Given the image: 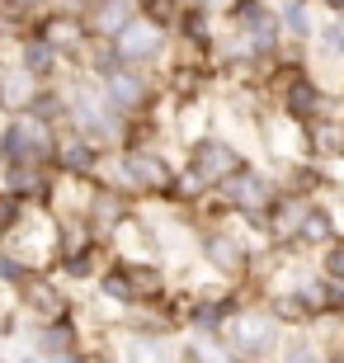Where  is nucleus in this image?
<instances>
[{
	"label": "nucleus",
	"mask_w": 344,
	"mask_h": 363,
	"mask_svg": "<svg viewBox=\"0 0 344 363\" xmlns=\"http://www.w3.org/2000/svg\"><path fill=\"white\" fill-rule=\"evenodd\" d=\"M52 151H57L52 123H38L33 113L5 123V133H0V161L5 165H43L52 161Z\"/></svg>",
	"instance_id": "2"
},
{
	"label": "nucleus",
	"mask_w": 344,
	"mask_h": 363,
	"mask_svg": "<svg viewBox=\"0 0 344 363\" xmlns=\"http://www.w3.org/2000/svg\"><path fill=\"white\" fill-rule=\"evenodd\" d=\"M33 354H43V359H80L76 321H71V316H52V321L33 335Z\"/></svg>",
	"instance_id": "10"
},
{
	"label": "nucleus",
	"mask_w": 344,
	"mask_h": 363,
	"mask_svg": "<svg viewBox=\"0 0 344 363\" xmlns=\"http://www.w3.org/2000/svg\"><path fill=\"white\" fill-rule=\"evenodd\" d=\"M316 52L331 57V62H340V57H344V14H335L331 24L316 28Z\"/></svg>",
	"instance_id": "23"
},
{
	"label": "nucleus",
	"mask_w": 344,
	"mask_h": 363,
	"mask_svg": "<svg viewBox=\"0 0 344 363\" xmlns=\"http://www.w3.org/2000/svg\"><path fill=\"white\" fill-rule=\"evenodd\" d=\"M24 307L38 311L43 321H52V316H67V297L57 293L52 283H43V279L33 283V279H28V283H24Z\"/></svg>",
	"instance_id": "17"
},
{
	"label": "nucleus",
	"mask_w": 344,
	"mask_h": 363,
	"mask_svg": "<svg viewBox=\"0 0 344 363\" xmlns=\"http://www.w3.org/2000/svg\"><path fill=\"white\" fill-rule=\"evenodd\" d=\"M94 241L90 245H80V250H62V274L67 279H94L99 274V264H94Z\"/></svg>",
	"instance_id": "22"
},
{
	"label": "nucleus",
	"mask_w": 344,
	"mask_h": 363,
	"mask_svg": "<svg viewBox=\"0 0 344 363\" xmlns=\"http://www.w3.org/2000/svg\"><path fill=\"white\" fill-rule=\"evenodd\" d=\"M99 293H104L113 307H133V302H142V293H137V283H133V264H113L109 274H99Z\"/></svg>",
	"instance_id": "16"
},
{
	"label": "nucleus",
	"mask_w": 344,
	"mask_h": 363,
	"mask_svg": "<svg viewBox=\"0 0 344 363\" xmlns=\"http://www.w3.org/2000/svg\"><path fill=\"white\" fill-rule=\"evenodd\" d=\"M306 5H311V0H306Z\"/></svg>",
	"instance_id": "29"
},
{
	"label": "nucleus",
	"mask_w": 344,
	"mask_h": 363,
	"mask_svg": "<svg viewBox=\"0 0 344 363\" xmlns=\"http://www.w3.org/2000/svg\"><path fill=\"white\" fill-rule=\"evenodd\" d=\"M212 189H217V199L231 203L236 213H265L269 203H274V179L260 175V170H250L245 161H240L226 179H217Z\"/></svg>",
	"instance_id": "5"
},
{
	"label": "nucleus",
	"mask_w": 344,
	"mask_h": 363,
	"mask_svg": "<svg viewBox=\"0 0 344 363\" xmlns=\"http://www.w3.org/2000/svg\"><path fill=\"white\" fill-rule=\"evenodd\" d=\"M203 259H208L217 274H226V279H236V274L250 264V255H245L240 236H231V231H222V227L203 231Z\"/></svg>",
	"instance_id": "9"
},
{
	"label": "nucleus",
	"mask_w": 344,
	"mask_h": 363,
	"mask_svg": "<svg viewBox=\"0 0 344 363\" xmlns=\"http://www.w3.org/2000/svg\"><path fill=\"white\" fill-rule=\"evenodd\" d=\"M52 161H57V170L62 175H94L99 165H104V151H99V142L94 137H85L76 128V137H67V142H57V151H52Z\"/></svg>",
	"instance_id": "8"
},
{
	"label": "nucleus",
	"mask_w": 344,
	"mask_h": 363,
	"mask_svg": "<svg viewBox=\"0 0 344 363\" xmlns=\"http://www.w3.org/2000/svg\"><path fill=\"white\" fill-rule=\"evenodd\" d=\"M43 38L52 43L62 57H76L80 48H85V38H94L90 33V24H80V19H71V14H52V19H43V28H38Z\"/></svg>",
	"instance_id": "12"
},
{
	"label": "nucleus",
	"mask_w": 344,
	"mask_h": 363,
	"mask_svg": "<svg viewBox=\"0 0 344 363\" xmlns=\"http://www.w3.org/2000/svg\"><path fill=\"white\" fill-rule=\"evenodd\" d=\"M226 14H231V24L245 33L255 57H274L278 48H283V24H278V14L269 10L265 0H236Z\"/></svg>",
	"instance_id": "3"
},
{
	"label": "nucleus",
	"mask_w": 344,
	"mask_h": 363,
	"mask_svg": "<svg viewBox=\"0 0 344 363\" xmlns=\"http://www.w3.org/2000/svg\"><path fill=\"white\" fill-rule=\"evenodd\" d=\"M331 241H335V217L326 208H311L306 203L302 227H297V245H331Z\"/></svg>",
	"instance_id": "18"
},
{
	"label": "nucleus",
	"mask_w": 344,
	"mask_h": 363,
	"mask_svg": "<svg viewBox=\"0 0 344 363\" xmlns=\"http://www.w3.org/2000/svg\"><path fill=\"white\" fill-rule=\"evenodd\" d=\"M24 113H33L38 123H62V118H71V108H67V94H57V90H33V99L24 104Z\"/></svg>",
	"instance_id": "21"
},
{
	"label": "nucleus",
	"mask_w": 344,
	"mask_h": 363,
	"mask_svg": "<svg viewBox=\"0 0 344 363\" xmlns=\"http://www.w3.org/2000/svg\"><path fill=\"white\" fill-rule=\"evenodd\" d=\"M33 90H38V76H28L24 67L10 71V76H0V104L14 108V113H24V104L33 99Z\"/></svg>",
	"instance_id": "19"
},
{
	"label": "nucleus",
	"mask_w": 344,
	"mask_h": 363,
	"mask_svg": "<svg viewBox=\"0 0 344 363\" xmlns=\"http://www.w3.org/2000/svg\"><path fill=\"white\" fill-rule=\"evenodd\" d=\"M278 24H283V38H288V43L316 38V24H311V10H306V0H288V5L278 10Z\"/></svg>",
	"instance_id": "20"
},
{
	"label": "nucleus",
	"mask_w": 344,
	"mask_h": 363,
	"mask_svg": "<svg viewBox=\"0 0 344 363\" xmlns=\"http://www.w3.org/2000/svg\"><path fill=\"white\" fill-rule=\"evenodd\" d=\"M240 165V151L226 142V137H199L194 147H189V170H199L208 184H217V179H226L231 170Z\"/></svg>",
	"instance_id": "6"
},
{
	"label": "nucleus",
	"mask_w": 344,
	"mask_h": 363,
	"mask_svg": "<svg viewBox=\"0 0 344 363\" xmlns=\"http://www.w3.org/2000/svg\"><path fill=\"white\" fill-rule=\"evenodd\" d=\"M222 340H231L226 350L231 359H265V354H278V316L274 311H250L240 307L231 321L222 325Z\"/></svg>",
	"instance_id": "1"
},
{
	"label": "nucleus",
	"mask_w": 344,
	"mask_h": 363,
	"mask_svg": "<svg viewBox=\"0 0 344 363\" xmlns=\"http://www.w3.org/2000/svg\"><path fill=\"white\" fill-rule=\"evenodd\" d=\"M109 43H113L118 62H128V67H151V62L165 57V28L151 24L146 14H133V19H128Z\"/></svg>",
	"instance_id": "4"
},
{
	"label": "nucleus",
	"mask_w": 344,
	"mask_h": 363,
	"mask_svg": "<svg viewBox=\"0 0 344 363\" xmlns=\"http://www.w3.org/2000/svg\"><path fill=\"white\" fill-rule=\"evenodd\" d=\"M19 67H24L28 76L48 81V76H52V71L62 67V52H57L52 43H48V38L38 33V38H24V43H19Z\"/></svg>",
	"instance_id": "15"
},
{
	"label": "nucleus",
	"mask_w": 344,
	"mask_h": 363,
	"mask_svg": "<svg viewBox=\"0 0 344 363\" xmlns=\"http://www.w3.org/2000/svg\"><path fill=\"white\" fill-rule=\"evenodd\" d=\"M33 279L28 274V264L19 255H0V283H10V288H24V283Z\"/></svg>",
	"instance_id": "25"
},
{
	"label": "nucleus",
	"mask_w": 344,
	"mask_h": 363,
	"mask_svg": "<svg viewBox=\"0 0 344 363\" xmlns=\"http://www.w3.org/2000/svg\"><path fill=\"white\" fill-rule=\"evenodd\" d=\"M128 213H133V208H128V189H94L90 208H85V217H90L94 231H113Z\"/></svg>",
	"instance_id": "11"
},
{
	"label": "nucleus",
	"mask_w": 344,
	"mask_h": 363,
	"mask_svg": "<svg viewBox=\"0 0 344 363\" xmlns=\"http://www.w3.org/2000/svg\"><path fill=\"white\" fill-rule=\"evenodd\" d=\"M5 189L19 194L24 203H52V179L38 165H5Z\"/></svg>",
	"instance_id": "13"
},
{
	"label": "nucleus",
	"mask_w": 344,
	"mask_h": 363,
	"mask_svg": "<svg viewBox=\"0 0 344 363\" xmlns=\"http://www.w3.org/2000/svg\"><path fill=\"white\" fill-rule=\"evenodd\" d=\"M321 5H326L331 14H344V0H321Z\"/></svg>",
	"instance_id": "28"
},
{
	"label": "nucleus",
	"mask_w": 344,
	"mask_h": 363,
	"mask_svg": "<svg viewBox=\"0 0 344 363\" xmlns=\"http://www.w3.org/2000/svg\"><path fill=\"white\" fill-rule=\"evenodd\" d=\"M278 354H283V359H321L311 335H288V345H278Z\"/></svg>",
	"instance_id": "26"
},
{
	"label": "nucleus",
	"mask_w": 344,
	"mask_h": 363,
	"mask_svg": "<svg viewBox=\"0 0 344 363\" xmlns=\"http://www.w3.org/2000/svg\"><path fill=\"white\" fill-rule=\"evenodd\" d=\"M133 14H137L133 0H90V33L94 38H113Z\"/></svg>",
	"instance_id": "14"
},
{
	"label": "nucleus",
	"mask_w": 344,
	"mask_h": 363,
	"mask_svg": "<svg viewBox=\"0 0 344 363\" xmlns=\"http://www.w3.org/2000/svg\"><path fill=\"white\" fill-rule=\"evenodd\" d=\"M326 279H344V241L326 245Z\"/></svg>",
	"instance_id": "27"
},
{
	"label": "nucleus",
	"mask_w": 344,
	"mask_h": 363,
	"mask_svg": "<svg viewBox=\"0 0 344 363\" xmlns=\"http://www.w3.org/2000/svg\"><path fill=\"white\" fill-rule=\"evenodd\" d=\"M142 14L151 19V24L170 28V24H179V14H184V0H142Z\"/></svg>",
	"instance_id": "24"
},
{
	"label": "nucleus",
	"mask_w": 344,
	"mask_h": 363,
	"mask_svg": "<svg viewBox=\"0 0 344 363\" xmlns=\"http://www.w3.org/2000/svg\"><path fill=\"white\" fill-rule=\"evenodd\" d=\"M326 113V90H321L306 71H288V85H283V118L292 123H306Z\"/></svg>",
	"instance_id": "7"
}]
</instances>
